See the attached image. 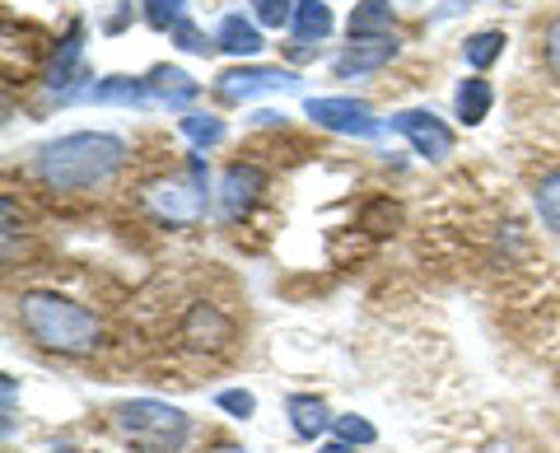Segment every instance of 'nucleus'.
Wrapping results in <instances>:
<instances>
[{
  "label": "nucleus",
  "instance_id": "obj_8",
  "mask_svg": "<svg viewBox=\"0 0 560 453\" xmlns=\"http://www.w3.org/2000/svg\"><path fill=\"white\" fill-rule=\"evenodd\" d=\"M388 127L397 131V136H407L411 141V150L416 154H425L430 164H444L448 154H453V131L444 127L434 113H425V108H407V113H397Z\"/></svg>",
  "mask_w": 560,
  "mask_h": 453
},
{
  "label": "nucleus",
  "instance_id": "obj_2",
  "mask_svg": "<svg viewBox=\"0 0 560 453\" xmlns=\"http://www.w3.org/2000/svg\"><path fill=\"white\" fill-rule=\"evenodd\" d=\"M20 327L28 341H38L43 351H57V356H90L98 346V318L84 304L66 300L57 290H28L20 294Z\"/></svg>",
  "mask_w": 560,
  "mask_h": 453
},
{
  "label": "nucleus",
  "instance_id": "obj_25",
  "mask_svg": "<svg viewBox=\"0 0 560 453\" xmlns=\"http://www.w3.org/2000/svg\"><path fill=\"white\" fill-rule=\"evenodd\" d=\"M215 407L230 411V416H238V421H248V416L257 411V397L243 393V388H224V393H215Z\"/></svg>",
  "mask_w": 560,
  "mask_h": 453
},
{
  "label": "nucleus",
  "instance_id": "obj_11",
  "mask_svg": "<svg viewBox=\"0 0 560 453\" xmlns=\"http://www.w3.org/2000/svg\"><path fill=\"white\" fill-rule=\"evenodd\" d=\"M397 57V43L393 38H378V43H350L346 51H337V61H331V71L341 80H360V76H374L383 71Z\"/></svg>",
  "mask_w": 560,
  "mask_h": 453
},
{
  "label": "nucleus",
  "instance_id": "obj_4",
  "mask_svg": "<svg viewBox=\"0 0 560 453\" xmlns=\"http://www.w3.org/2000/svg\"><path fill=\"white\" fill-rule=\"evenodd\" d=\"M238 341L234 313H224L215 300H187L178 313V346L191 356H224Z\"/></svg>",
  "mask_w": 560,
  "mask_h": 453
},
{
  "label": "nucleus",
  "instance_id": "obj_27",
  "mask_svg": "<svg viewBox=\"0 0 560 453\" xmlns=\"http://www.w3.org/2000/svg\"><path fill=\"white\" fill-rule=\"evenodd\" d=\"M173 38H178V47H183V51H201V57H206L210 47H220V43H210L206 33H201L197 24H191V20H183L178 28H173Z\"/></svg>",
  "mask_w": 560,
  "mask_h": 453
},
{
  "label": "nucleus",
  "instance_id": "obj_24",
  "mask_svg": "<svg viewBox=\"0 0 560 453\" xmlns=\"http://www.w3.org/2000/svg\"><path fill=\"white\" fill-rule=\"evenodd\" d=\"M248 5H253V20L267 28H280L294 20V0H248Z\"/></svg>",
  "mask_w": 560,
  "mask_h": 453
},
{
  "label": "nucleus",
  "instance_id": "obj_26",
  "mask_svg": "<svg viewBox=\"0 0 560 453\" xmlns=\"http://www.w3.org/2000/svg\"><path fill=\"white\" fill-rule=\"evenodd\" d=\"M337 434H341L346 444H374V440H378L374 426H370V421H360V416H341V421H337Z\"/></svg>",
  "mask_w": 560,
  "mask_h": 453
},
{
  "label": "nucleus",
  "instance_id": "obj_6",
  "mask_svg": "<svg viewBox=\"0 0 560 453\" xmlns=\"http://www.w3.org/2000/svg\"><path fill=\"white\" fill-rule=\"evenodd\" d=\"M300 90V76L280 71V66H238V71H224L215 80V94L224 103H248L257 94H290Z\"/></svg>",
  "mask_w": 560,
  "mask_h": 453
},
{
  "label": "nucleus",
  "instance_id": "obj_1",
  "mask_svg": "<svg viewBox=\"0 0 560 453\" xmlns=\"http://www.w3.org/2000/svg\"><path fill=\"white\" fill-rule=\"evenodd\" d=\"M127 160V146L117 141L108 131H70L61 141H51L38 150V178L51 187V191H90V187H103L121 169Z\"/></svg>",
  "mask_w": 560,
  "mask_h": 453
},
{
  "label": "nucleus",
  "instance_id": "obj_17",
  "mask_svg": "<svg viewBox=\"0 0 560 453\" xmlns=\"http://www.w3.org/2000/svg\"><path fill=\"white\" fill-rule=\"evenodd\" d=\"M215 43L230 51V57H257V51H261V33H257L253 20H243V14H224Z\"/></svg>",
  "mask_w": 560,
  "mask_h": 453
},
{
  "label": "nucleus",
  "instance_id": "obj_7",
  "mask_svg": "<svg viewBox=\"0 0 560 453\" xmlns=\"http://www.w3.org/2000/svg\"><path fill=\"white\" fill-rule=\"evenodd\" d=\"M304 113L318 121V127L337 131V136H360V141H370V136L383 131V121L374 117V108L370 103H360V98H308Z\"/></svg>",
  "mask_w": 560,
  "mask_h": 453
},
{
  "label": "nucleus",
  "instance_id": "obj_5",
  "mask_svg": "<svg viewBox=\"0 0 560 453\" xmlns=\"http://www.w3.org/2000/svg\"><path fill=\"white\" fill-rule=\"evenodd\" d=\"M145 201L150 211L168 220V224H191L206 216V160L191 154L183 178H164V183H150L145 187Z\"/></svg>",
  "mask_w": 560,
  "mask_h": 453
},
{
  "label": "nucleus",
  "instance_id": "obj_19",
  "mask_svg": "<svg viewBox=\"0 0 560 453\" xmlns=\"http://www.w3.org/2000/svg\"><path fill=\"white\" fill-rule=\"evenodd\" d=\"M500 51H504V33L500 28H481V33H471V38L463 43V57H467V66H477V71H486Z\"/></svg>",
  "mask_w": 560,
  "mask_h": 453
},
{
  "label": "nucleus",
  "instance_id": "obj_10",
  "mask_svg": "<svg viewBox=\"0 0 560 453\" xmlns=\"http://www.w3.org/2000/svg\"><path fill=\"white\" fill-rule=\"evenodd\" d=\"M261 187H267V173H261L257 164H230L224 169V178H220V206H224V216L238 220L248 206L261 197Z\"/></svg>",
  "mask_w": 560,
  "mask_h": 453
},
{
  "label": "nucleus",
  "instance_id": "obj_9",
  "mask_svg": "<svg viewBox=\"0 0 560 453\" xmlns=\"http://www.w3.org/2000/svg\"><path fill=\"white\" fill-rule=\"evenodd\" d=\"M80 57H84V24L75 20L66 28V38L51 51V66H47V90L57 98H84V84L90 76H80Z\"/></svg>",
  "mask_w": 560,
  "mask_h": 453
},
{
  "label": "nucleus",
  "instance_id": "obj_13",
  "mask_svg": "<svg viewBox=\"0 0 560 453\" xmlns=\"http://www.w3.org/2000/svg\"><path fill=\"white\" fill-rule=\"evenodd\" d=\"M145 84H150V98L173 103V108H183V103H191V98L201 94V84L191 80L187 71H178V66H154Z\"/></svg>",
  "mask_w": 560,
  "mask_h": 453
},
{
  "label": "nucleus",
  "instance_id": "obj_21",
  "mask_svg": "<svg viewBox=\"0 0 560 453\" xmlns=\"http://www.w3.org/2000/svg\"><path fill=\"white\" fill-rule=\"evenodd\" d=\"M140 5H145V24L160 33H173L187 20V0H140Z\"/></svg>",
  "mask_w": 560,
  "mask_h": 453
},
{
  "label": "nucleus",
  "instance_id": "obj_28",
  "mask_svg": "<svg viewBox=\"0 0 560 453\" xmlns=\"http://www.w3.org/2000/svg\"><path fill=\"white\" fill-rule=\"evenodd\" d=\"M541 61H547L551 80H560V14L547 24V38H541Z\"/></svg>",
  "mask_w": 560,
  "mask_h": 453
},
{
  "label": "nucleus",
  "instance_id": "obj_20",
  "mask_svg": "<svg viewBox=\"0 0 560 453\" xmlns=\"http://www.w3.org/2000/svg\"><path fill=\"white\" fill-rule=\"evenodd\" d=\"M537 216H541V224H547L551 234H560V169L537 183Z\"/></svg>",
  "mask_w": 560,
  "mask_h": 453
},
{
  "label": "nucleus",
  "instance_id": "obj_12",
  "mask_svg": "<svg viewBox=\"0 0 560 453\" xmlns=\"http://www.w3.org/2000/svg\"><path fill=\"white\" fill-rule=\"evenodd\" d=\"M397 28V14H393V0H360L350 10V43H378V38H393Z\"/></svg>",
  "mask_w": 560,
  "mask_h": 453
},
{
  "label": "nucleus",
  "instance_id": "obj_3",
  "mask_svg": "<svg viewBox=\"0 0 560 453\" xmlns=\"http://www.w3.org/2000/svg\"><path fill=\"white\" fill-rule=\"evenodd\" d=\"M113 426L127 444L145 449V453H178L187 444V411L168 407V403H154V397H136V403H121L113 407Z\"/></svg>",
  "mask_w": 560,
  "mask_h": 453
},
{
  "label": "nucleus",
  "instance_id": "obj_16",
  "mask_svg": "<svg viewBox=\"0 0 560 453\" xmlns=\"http://www.w3.org/2000/svg\"><path fill=\"white\" fill-rule=\"evenodd\" d=\"M285 411H290V426H294V434H300V440H318V434L331 426V416H327V407H323V397L294 393L290 403H285Z\"/></svg>",
  "mask_w": 560,
  "mask_h": 453
},
{
  "label": "nucleus",
  "instance_id": "obj_15",
  "mask_svg": "<svg viewBox=\"0 0 560 453\" xmlns=\"http://www.w3.org/2000/svg\"><path fill=\"white\" fill-rule=\"evenodd\" d=\"M294 43L308 47V43H323L327 33H331V10L323 5V0H294Z\"/></svg>",
  "mask_w": 560,
  "mask_h": 453
},
{
  "label": "nucleus",
  "instance_id": "obj_14",
  "mask_svg": "<svg viewBox=\"0 0 560 453\" xmlns=\"http://www.w3.org/2000/svg\"><path fill=\"white\" fill-rule=\"evenodd\" d=\"M490 103H495V90H490V80L471 76L458 84V94H453V113H458L463 127H477V121L490 117Z\"/></svg>",
  "mask_w": 560,
  "mask_h": 453
},
{
  "label": "nucleus",
  "instance_id": "obj_30",
  "mask_svg": "<svg viewBox=\"0 0 560 453\" xmlns=\"http://www.w3.org/2000/svg\"><path fill=\"white\" fill-rule=\"evenodd\" d=\"M210 453H248V449H238V444H215Z\"/></svg>",
  "mask_w": 560,
  "mask_h": 453
},
{
  "label": "nucleus",
  "instance_id": "obj_29",
  "mask_svg": "<svg viewBox=\"0 0 560 453\" xmlns=\"http://www.w3.org/2000/svg\"><path fill=\"white\" fill-rule=\"evenodd\" d=\"M318 453H350V444H346V440H337V444H323Z\"/></svg>",
  "mask_w": 560,
  "mask_h": 453
},
{
  "label": "nucleus",
  "instance_id": "obj_18",
  "mask_svg": "<svg viewBox=\"0 0 560 453\" xmlns=\"http://www.w3.org/2000/svg\"><path fill=\"white\" fill-rule=\"evenodd\" d=\"M84 98H94V103H145L150 98V84L145 80H131V76H108V80H98L90 84V94Z\"/></svg>",
  "mask_w": 560,
  "mask_h": 453
},
{
  "label": "nucleus",
  "instance_id": "obj_23",
  "mask_svg": "<svg viewBox=\"0 0 560 453\" xmlns=\"http://www.w3.org/2000/svg\"><path fill=\"white\" fill-rule=\"evenodd\" d=\"M183 131H187L197 146L224 141V121H220V117H206V113H187V117H183Z\"/></svg>",
  "mask_w": 560,
  "mask_h": 453
},
{
  "label": "nucleus",
  "instance_id": "obj_31",
  "mask_svg": "<svg viewBox=\"0 0 560 453\" xmlns=\"http://www.w3.org/2000/svg\"><path fill=\"white\" fill-rule=\"evenodd\" d=\"M490 453H510V449H490Z\"/></svg>",
  "mask_w": 560,
  "mask_h": 453
},
{
  "label": "nucleus",
  "instance_id": "obj_22",
  "mask_svg": "<svg viewBox=\"0 0 560 453\" xmlns=\"http://www.w3.org/2000/svg\"><path fill=\"white\" fill-rule=\"evenodd\" d=\"M397 220H401V211H397V201H388V197L370 201V206H364V216H360V224H364L370 234H393Z\"/></svg>",
  "mask_w": 560,
  "mask_h": 453
}]
</instances>
